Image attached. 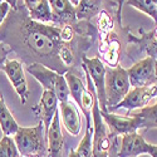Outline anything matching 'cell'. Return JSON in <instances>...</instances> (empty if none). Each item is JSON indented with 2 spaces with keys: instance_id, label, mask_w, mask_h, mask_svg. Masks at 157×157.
I'll list each match as a JSON object with an SVG mask.
<instances>
[{
  "instance_id": "8fae6325",
  "label": "cell",
  "mask_w": 157,
  "mask_h": 157,
  "mask_svg": "<svg viewBox=\"0 0 157 157\" xmlns=\"http://www.w3.org/2000/svg\"><path fill=\"white\" fill-rule=\"evenodd\" d=\"M148 152V143L145 141L142 135L136 132L126 133L122 136L121 147L117 152L118 157H137L140 155H146Z\"/></svg>"
},
{
  "instance_id": "2e32d148",
  "label": "cell",
  "mask_w": 157,
  "mask_h": 157,
  "mask_svg": "<svg viewBox=\"0 0 157 157\" xmlns=\"http://www.w3.org/2000/svg\"><path fill=\"white\" fill-rule=\"evenodd\" d=\"M32 20L38 23L52 21V11L48 0H24Z\"/></svg>"
},
{
  "instance_id": "277c9868",
  "label": "cell",
  "mask_w": 157,
  "mask_h": 157,
  "mask_svg": "<svg viewBox=\"0 0 157 157\" xmlns=\"http://www.w3.org/2000/svg\"><path fill=\"white\" fill-rule=\"evenodd\" d=\"M27 71L43 86V89L53 90L58 98V102L69 101L71 94L64 75L47 68L42 63H33L28 65Z\"/></svg>"
},
{
  "instance_id": "f1b7e54d",
  "label": "cell",
  "mask_w": 157,
  "mask_h": 157,
  "mask_svg": "<svg viewBox=\"0 0 157 157\" xmlns=\"http://www.w3.org/2000/svg\"><path fill=\"white\" fill-rule=\"evenodd\" d=\"M4 2L8 3L11 9H17V0H4Z\"/></svg>"
},
{
  "instance_id": "e0dca14e",
  "label": "cell",
  "mask_w": 157,
  "mask_h": 157,
  "mask_svg": "<svg viewBox=\"0 0 157 157\" xmlns=\"http://www.w3.org/2000/svg\"><path fill=\"white\" fill-rule=\"evenodd\" d=\"M0 127H2L4 136H14L20 127L6 107L2 94H0Z\"/></svg>"
},
{
  "instance_id": "d6986e66",
  "label": "cell",
  "mask_w": 157,
  "mask_h": 157,
  "mask_svg": "<svg viewBox=\"0 0 157 157\" xmlns=\"http://www.w3.org/2000/svg\"><path fill=\"white\" fill-rule=\"evenodd\" d=\"M64 78H65V82H67V86L69 89V94L72 96L75 104H78V106L81 107L82 96H83V92L86 90V86L83 84V82L79 77H77L75 74H73L71 72L65 73Z\"/></svg>"
},
{
  "instance_id": "6da1fadb",
  "label": "cell",
  "mask_w": 157,
  "mask_h": 157,
  "mask_svg": "<svg viewBox=\"0 0 157 157\" xmlns=\"http://www.w3.org/2000/svg\"><path fill=\"white\" fill-rule=\"evenodd\" d=\"M25 43L38 56L48 57L59 53L62 47L60 28L48 27L45 24L32 20L25 29Z\"/></svg>"
},
{
  "instance_id": "83f0119b",
  "label": "cell",
  "mask_w": 157,
  "mask_h": 157,
  "mask_svg": "<svg viewBox=\"0 0 157 157\" xmlns=\"http://www.w3.org/2000/svg\"><path fill=\"white\" fill-rule=\"evenodd\" d=\"M124 4V0H118V11H117V17L121 19V11H122V5Z\"/></svg>"
},
{
  "instance_id": "7a4b0ae2",
  "label": "cell",
  "mask_w": 157,
  "mask_h": 157,
  "mask_svg": "<svg viewBox=\"0 0 157 157\" xmlns=\"http://www.w3.org/2000/svg\"><path fill=\"white\" fill-rule=\"evenodd\" d=\"M44 132L42 121L34 127H19L13 136L19 155L21 157H43L47 151Z\"/></svg>"
},
{
  "instance_id": "3957f363",
  "label": "cell",
  "mask_w": 157,
  "mask_h": 157,
  "mask_svg": "<svg viewBox=\"0 0 157 157\" xmlns=\"http://www.w3.org/2000/svg\"><path fill=\"white\" fill-rule=\"evenodd\" d=\"M131 83L128 79L127 69L116 67L106 69L104 75V92H106L107 111L117 106L129 92Z\"/></svg>"
},
{
  "instance_id": "484cf974",
  "label": "cell",
  "mask_w": 157,
  "mask_h": 157,
  "mask_svg": "<svg viewBox=\"0 0 157 157\" xmlns=\"http://www.w3.org/2000/svg\"><path fill=\"white\" fill-rule=\"evenodd\" d=\"M9 10H10V6H9L8 3L3 2L2 4H0V24L4 21V19H5V17L8 15Z\"/></svg>"
},
{
  "instance_id": "5b68a950",
  "label": "cell",
  "mask_w": 157,
  "mask_h": 157,
  "mask_svg": "<svg viewBox=\"0 0 157 157\" xmlns=\"http://www.w3.org/2000/svg\"><path fill=\"white\" fill-rule=\"evenodd\" d=\"M93 120V137H92V157H108L111 148V138L107 132V126L104 123L98 101H94L92 108Z\"/></svg>"
},
{
  "instance_id": "9a60e30c",
  "label": "cell",
  "mask_w": 157,
  "mask_h": 157,
  "mask_svg": "<svg viewBox=\"0 0 157 157\" xmlns=\"http://www.w3.org/2000/svg\"><path fill=\"white\" fill-rule=\"evenodd\" d=\"M48 3L52 11V21L69 23L75 20L77 10L69 0H48Z\"/></svg>"
},
{
  "instance_id": "ac0fdd59",
  "label": "cell",
  "mask_w": 157,
  "mask_h": 157,
  "mask_svg": "<svg viewBox=\"0 0 157 157\" xmlns=\"http://www.w3.org/2000/svg\"><path fill=\"white\" fill-rule=\"evenodd\" d=\"M129 116L138 118L141 127L145 128H157V102L153 106H146L141 109L129 112Z\"/></svg>"
},
{
  "instance_id": "7402d4cb",
  "label": "cell",
  "mask_w": 157,
  "mask_h": 157,
  "mask_svg": "<svg viewBox=\"0 0 157 157\" xmlns=\"http://www.w3.org/2000/svg\"><path fill=\"white\" fill-rule=\"evenodd\" d=\"M0 157H19V152L13 137L4 136L0 140Z\"/></svg>"
},
{
  "instance_id": "52a82bcc",
  "label": "cell",
  "mask_w": 157,
  "mask_h": 157,
  "mask_svg": "<svg viewBox=\"0 0 157 157\" xmlns=\"http://www.w3.org/2000/svg\"><path fill=\"white\" fill-rule=\"evenodd\" d=\"M101 116L109 129V138H116L117 136H123L126 133L136 132L141 128L140 121L135 116H118L108 111H101Z\"/></svg>"
},
{
  "instance_id": "cb8c5ba5",
  "label": "cell",
  "mask_w": 157,
  "mask_h": 157,
  "mask_svg": "<svg viewBox=\"0 0 157 157\" xmlns=\"http://www.w3.org/2000/svg\"><path fill=\"white\" fill-rule=\"evenodd\" d=\"M72 38H73V30L71 28V25H64L60 29V40L67 43L72 40Z\"/></svg>"
},
{
  "instance_id": "f546056e",
  "label": "cell",
  "mask_w": 157,
  "mask_h": 157,
  "mask_svg": "<svg viewBox=\"0 0 157 157\" xmlns=\"http://www.w3.org/2000/svg\"><path fill=\"white\" fill-rule=\"evenodd\" d=\"M69 2H71V3H72V5L75 8V6H79V5L82 4L83 0H69Z\"/></svg>"
},
{
  "instance_id": "9c48e42d",
  "label": "cell",
  "mask_w": 157,
  "mask_h": 157,
  "mask_svg": "<svg viewBox=\"0 0 157 157\" xmlns=\"http://www.w3.org/2000/svg\"><path fill=\"white\" fill-rule=\"evenodd\" d=\"M155 63L156 59L147 57L135 63L129 69H127L131 87H146L155 84Z\"/></svg>"
},
{
  "instance_id": "d6a6232c",
  "label": "cell",
  "mask_w": 157,
  "mask_h": 157,
  "mask_svg": "<svg viewBox=\"0 0 157 157\" xmlns=\"http://www.w3.org/2000/svg\"><path fill=\"white\" fill-rule=\"evenodd\" d=\"M3 2H4V0H0V4H2V3H3Z\"/></svg>"
},
{
  "instance_id": "4fadbf2b",
  "label": "cell",
  "mask_w": 157,
  "mask_h": 157,
  "mask_svg": "<svg viewBox=\"0 0 157 157\" xmlns=\"http://www.w3.org/2000/svg\"><path fill=\"white\" fill-rule=\"evenodd\" d=\"M59 116L62 118V123L67 132L72 136H78L81 132V113L78 111V107L73 102H59L58 104Z\"/></svg>"
},
{
  "instance_id": "30bf717a",
  "label": "cell",
  "mask_w": 157,
  "mask_h": 157,
  "mask_svg": "<svg viewBox=\"0 0 157 157\" xmlns=\"http://www.w3.org/2000/svg\"><path fill=\"white\" fill-rule=\"evenodd\" d=\"M2 71H4L5 74L8 75L13 88L15 89V92L20 97L21 103L25 104L28 101L29 89H28L27 78H25V74H24L23 64L18 60H6L2 67Z\"/></svg>"
},
{
  "instance_id": "1f68e13d",
  "label": "cell",
  "mask_w": 157,
  "mask_h": 157,
  "mask_svg": "<svg viewBox=\"0 0 157 157\" xmlns=\"http://www.w3.org/2000/svg\"><path fill=\"white\" fill-rule=\"evenodd\" d=\"M155 78H156V83H157V59L155 63Z\"/></svg>"
},
{
  "instance_id": "4316f807",
  "label": "cell",
  "mask_w": 157,
  "mask_h": 157,
  "mask_svg": "<svg viewBox=\"0 0 157 157\" xmlns=\"http://www.w3.org/2000/svg\"><path fill=\"white\" fill-rule=\"evenodd\" d=\"M147 155H151V157H157V145H150L148 143V152Z\"/></svg>"
},
{
  "instance_id": "5bb4252c",
  "label": "cell",
  "mask_w": 157,
  "mask_h": 157,
  "mask_svg": "<svg viewBox=\"0 0 157 157\" xmlns=\"http://www.w3.org/2000/svg\"><path fill=\"white\" fill-rule=\"evenodd\" d=\"M58 98L56 96V93L53 90H48V89H43V94L40 97L38 104V109H39V116H40V120L44 124V129H45V135L47 131L49 128V124L53 120V116L56 113V111L58 109Z\"/></svg>"
},
{
  "instance_id": "8992f818",
  "label": "cell",
  "mask_w": 157,
  "mask_h": 157,
  "mask_svg": "<svg viewBox=\"0 0 157 157\" xmlns=\"http://www.w3.org/2000/svg\"><path fill=\"white\" fill-rule=\"evenodd\" d=\"M155 97H157V83L146 86V87H133L129 89L127 96L117 106L108 109V112H113L120 108L128 109L129 112L141 109L143 107H146L148 102Z\"/></svg>"
},
{
  "instance_id": "44dd1931",
  "label": "cell",
  "mask_w": 157,
  "mask_h": 157,
  "mask_svg": "<svg viewBox=\"0 0 157 157\" xmlns=\"http://www.w3.org/2000/svg\"><path fill=\"white\" fill-rule=\"evenodd\" d=\"M92 137H93V126L90 122H87L86 133L77 147V152L81 157H92Z\"/></svg>"
},
{
  "instance_id": "ffe728a7",
  "label": "cell",
  "mask_w": 157,
  "mask_h": 157,
  "mask_svg": "<svg viewBox=\"0 0 157 157\" xmlns=\"http://www.w3.org/2000/svg\"><path fill=\"white\" fill-rule=\"evenodd\" d=\"M124 3L147 14L157 24V0H124Z\"/></svg>"
},
{
  "instance_id": "4dcf8cb0",
  "label": "cell",
  "mask_w": 157,
  "mask_h": 157,
  "mask_svg": "<svg viewBox=\"0 0 157 157\" xmlns=\"http://www.w3.org/2000/svg\"><path fill=\"white\" fill-rule=\"evenodd\" d=\"M68 157H81V155L77 152V150H71L69 152V156Z\"/></svg>"
},
{
  "instance_id": "ba28073f",
  "label": "cell",
  "mask_w": 157,
  "mask_h": 157,
  "mask_svg": "<svg viewBox=\"0 0 157 157\" xmlns=\"http://www.w3.org/2000/svg\"><path fill=\"white\" fill-rule=\"evenodd\" d=\"M83 69L88 73L93 82L97 93V101L101 111H107L106 107V92H104V75L106 67L99 58H83Z\"/></svg>"
},
{
  "instance_id": "7c38bea8",
  "label": "cell",
  "mask_w": 157,
  "mask_h": 157,
  "mask_svg": "<svg viewBox=\"0 0 157 157\" xmlns=\"http://www.w3.org/2000/svg\"><path fill=\"white\" fill-rule=\"evenodd\" d=\"M47 142H48L47 150H48L49 157H62L64 138H63V132L60 128L59 109L56 111L53 120H52L49 128L47 131Z\"/></svg>"
},
{
  "instance_id": "603a6c76",
  "label": "cell",
  "mask_w": 157,
  "mask_h": 157,
  "mask_svg": "<svg viewBox=\"0 0 157 157\" xmlns=\"http://www.w3.org/2000/svg\"><path fill=\"white\" fill-rule=\"evenodd\" d=\"M59 57L63 60V63L67 64V65H71L73 63V60H74L73 53L71 52V49L68 47H65V45L60 47V49H59Z\"/></svg>"
},
{
  "instance_id": "d4e9b609",
  "label": "cell",
  "mask_w": 157,
  "mask_h": 157,
  "mask_svg": "<svg viewBox=\"0 0 157 157\" xmlns=\"http://www.w3.org/2000/svg\"><path fill=\"white\" fill-rule=\"evenodd\" d=\"M11 52V48L5 44V43H0V69H2V67L4 65V63L6 62V57L8 54Z\"/></svg>"
}]
</instances>
